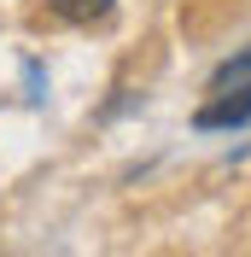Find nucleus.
<instances>
[{
  "label": "nucleus",
  "instance_id": "nucleus-1",
  "mask_svg": "<svg viewBox=\"0 0 251 257\" xmlns=\"http://www.w3.org/2000/svg\"><path fill=\"white\" fill-rule=\"evenodd\" d=\"M251 123V76L216 88V99H204L193 111V128H245Z\"/></svg>",
  "mask_w": 251,
  "mask_h": 257
},
{
  "label": "nucleus",
  "instance_id": "nucleus-2",
  "mask_svg": "<svg viewBox=\"0 0 251 257\" xmlns=\"http://www.w3.org/2000/svg\"><path fill=\"white\" fill-rule=\"evenodd\" d=\"M111 6L117 0H47V12L64 24H99V18H111Z\"/></svg>",
  "mask_w": 251,
  "mask_h": 257
},
{
  "label": "nucleus",
  "instance_id": "nucleus-3",
  "mask_svg": "<svg viewBox=\"0 0 251 257\" xmlns=\"http://www.w3.org/2000/svg\"><path fill=\"white\" fill-rule=\"evenodd\" d=\"M245 76H251V47L239 53V59L216 64V76H210V88H228V82H245Z\"/></svg>",
  "mask_w": 251,
  "mask_h": 257
}]
</instances>
